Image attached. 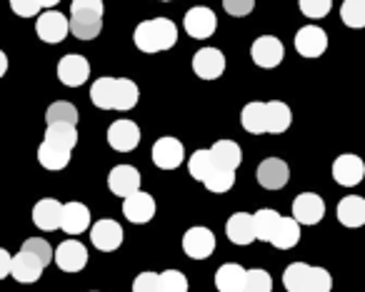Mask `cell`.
<instances>
[{"mask_svg":"<svg viewBox=\"0 0 365 292\" xmlns=\"http://www.w3.org/2000/svg\"><path fill=\"white\" fill-rule=\"evenodd\" d=\"M71 147L61 145V142L53 140H43L41 147H38V162H41L46 170H66L68 162H71Z\"/></svg>","mask_w":365,"mask_h":292,"instance_id":"obj_23","label":"cell"},{"mask_svg":"<svg viewBox=\"0 0 365 292\" xmlns=\"http://www.w3.org/2000/svg\"><path fill=\"white\" fill-rule=\"evenodd\" d=\"M56 265L63 272H81L88 265V247L81 240H66L56 250Z\"/></svg>","mask_w":365,"mask_h":292,"instance_id":"obj_18","label":"cell"},{"mask_svg":"<svg viewBox=\"0 0 365 292\" xmlns=\"http://www.w3.org/2000/svg\"><path fill=\"white\" fill-rule=\"evenodd\" d=\"M240 122L250 135H265L268 132V103H248L240 113Z\"/></svg>","mask_w":365,"mask_h":292,"instance_id":"obj_25","label":"cell"},{"mask_svg":"<svg viewBox=\"0 0 365 292\" xmlns=\"http://www.w3.org/2000/svg\"><path fill=\"white\" fill-rule=\"evenodd\" d=\"M108 187H110V192L115 197L125 200L133 192L140 190V172L133 165H115L108 172Z\"/></svg>","mask_w":365,"mask_h":292,"instance_id":"obj_10","label":"cell"},{"mask_svg":"<svg viewBox=\"0 0 365 292\" xmlns=\"http://www.w3.org/2000/svg\"><path fill=\"white\" fill-rule=\"evenodd\" d=\"M365 177V162L353 152L338 155L333 162V180L343 187H355Z\"/></svg>","mask_w":365,"mask_h":292,"instance_id":"obj_14","label":"cell"},{"mask_svg":"<svg viewBox=\"0 0 365 292\" xmlns=\"http://www.w3.org/2000/svg\"><path fill=\"white\" fill-rule=\"evenodd\" d=\"M88 78H91V63L83 56L71 53V56L61 58V63H58V80L66 88H81Z\"/></svg>","mask_w":365,"mask_h":292,"instance_id":"obj_13","label":"cell"},{"mask_svg":"<svg viewBox=\"0 0 365 292\" xmlns=\"http://www.w3.org/2000/svg\"><path fill=\"white\" fill-rule=\"evenodd\" d=\"M46 140H53V142H61L66 147H76L78 145V130L76 125L71 122H53V125L46 127Z\"/></svg>","mask_w":365,"mask_h":292,"instance_id":"obj_36","label":"cell"},{"mask_svg":"<svg viewBox=\"0 0 365 292\" xmlns=\"http://www.w3.org/2000/svg\"><path fill=\"white\" fill-rule=\"evenodd\" d=\"M253 215H255V232H258V240L273 242V235H275V230H278L283 217H280L273 207H263V210L253 212Z\"/></svg>","mask_w":365,"mask_h":292,"instance_id":"obj_31","label":"cell"},{"mask_svg":"<svg viewBox=\"0 0 365 292\" xmlns=\"http://www.w3.org/2000/svg\"><path fill=\"white\" fill-rule=\"evenodd\" d=\"M6 73V53H0V75Z\"/></svg>","mask_w":365,"mask_h":292,"instance_id":"obj_48","label":"cell"},{"mask_svg":"<svg viewBox=\"0 0 365 292\" xmlns=\"http://www.w3.org/2000/svg\"><path fill=\"white\" fill-rule=\"evenodd\" d=\"M193 73L200 80H218L225 73V56L218 48H200L193 56Z\"/></svg>","mask_w":365,"mask_h":292,"instance_id":"obj_9","label":"cell"},{"mask_svg":"<svg viewBox=\"0 0 365 292\" xmlns=\"http://www.w3.org/2000/svg\"><path fill=\"white\" fill-rule=\"evenodd\" d=\"M91 227V210L83 202H66V210H63V232L68 235H83V232Z\"/></svg>","mask_w":365,"mask_h":292,"instance_id":"obj_24","label":"cell"},{"mask_svg":"<svg viewBox=\"0 0 365 292\" xmlns=\"http://www.w3.org/2000/svg\"><path fill=\"white\" fill-rule=\"evenodd\" d=\"M255 8V0H223V11L233 18H245L250 16Z\"/></svg>","mask_w":365,"mask_h":292,"instance_id":"obj_44","label":"cell"},{"mask_svg":"<svg viewBox=\"0 0 365 292\" xmlns=\"http://www.w3.org/2000/svg\"><path fill=\"white\" fill-rule=\"evenodd\" d=\"M91 100L101 110H133L140 100V90L128 78H98L91 85Z\"/></svg>","mask_w":365,"mask_h":292,"instance_id":"obj_1","label":"cell"},{"mask_svg":"<svg viewBox=\"0 0 365 292\" xmlns=\"http://www.w3.org/2000/svg\"><path fill=\"white\" fill-rule=\"evenodd\" d=\"M245 275H248V270L243 265L225 262L215 272V287H218V292H243Z\"/></svg>","mask_w":365,"mask_h":292,"instance_id":"obj_26","label":"cell"},{"mask_svg":"<svg viewBox=\"0 0 365 292\" xmlns=\"http://www.w3.org/2000/svg\"><path fill=\"white\" fill-rule=\"evenodd\" d=\"M160 3H170V0H160Z\"/></svg>","mask_w":365,"mask_h":292,"instance_id":"obj_49","label":"cell"},{"mask_svg":"<svg viewBox=\"0 0 365 292\" xmlns=\"http://www.w3.org/2000/svg\"><path fill=\"white\" fill-rule=\"evenodd\" d=\"M133 41H135L138 51L148 53V56L170 51L178 43V26L168 18H153V21H145L135 28Z\"/></svg>","mask_w":365,"mask_h":292,"instance_id":"obj_2","label":"cell"},{"mask_svg":"<svg viewBox=\"0 0 365 292\" xmlns=\"http://www.w3.org/2000/svg\"><path fill=\"white\" fill-rule=\"evenodd\" d=\"M293 122V110H290L285 103L270 100L268 103V132L270 135H280L285 132Z\"/></svg>","mask_w":365,"mask_h":292,"instance_id":"obj_30","label":"cell"},{"mask_svg":"<svg viewBox=\"0 0 365 292\" xmlns=\"http://www.w3.org/2000/svg\"><path fill=\"white\" fill-rule=\"evenodd\" d=\"M203 185H205V190H208V192H218V195H223V192H228L230 187L235 185V170H233V167L220 165V162H218V167L213 170V175H210Z\"/></svg>","mask_w":365,"mask_h":292,"instance_id":"obj_34","label":"cell"},{"mask_svg":"<svg viewBox=\"0 0 365 292\" xmlns=\"http://www.w3.org/2000/svg\"><path fill=\"white\" fill-rule=\"evenodd\" d=\"M182 28H185V33H188L190 38H195V41H205V38L213 36L215 28H218V18H215V13L210 11V8L195 6L185 13Z\"/></svg>","mask_w":365,"mask_h":292,"instance_id":"obj_5","label":"cell"},{"mask_svg":"<svg viewBox=\"0 0 365 292\" xmlns=\"http://www.w3.org/2000/svg\"><path fill=\"white\" fill-rule=\"evenodd\" d=\"M293 217L300 225H318L325 217V200L315 192H300L293 200Z\"/></svg>","mask_w":365,"mask_h":292,"instance_id":"obj_16","label":"cell"},{"mask_svg":"<svg viewBox=\"0 0 365 292\" xmlns=\"http://www.w3.org/2000/svg\"><path fill=\"white\" fill-rule=\"evenodd\" d=\"M133 292H160V275L158 272H140L133 280Z\"/></svg>","mask_w":365,"mask_h":292,"instance_id":"obj_43","label":"cell"},{"mask_svg":"<svg viewBox=\"0 0 365 292\" xmlns=\"http://www.w3.org/2000/svg\"><path fill=\"white\" fill-rule=\"evenodd\" d=\"M333 290V277L325 267H310L308 275V285H305V292H330Z\"/></svg>","mask_w":365,"mask_h":292,"instance_id":"obj_39","label":"cell"},{"mask_svg":"<svg viewBox=\"0 0 365 292\" xmlns=\"http://www.w3.org/2000/svg\"><path fill=\"white\" fill-rule=\"evenodd\" d=\"M243 292H273V277H270L268 270H260V267H253L245 275V285Z\"/></svg>","mask_w":365,"mask_h":292,"instance_id":"obj_38","label":"cell"},{"mask_svg":"<svg viewBox=\"0 0 365 292\" xmlns=\"http://www.w3.org/2000/svg\"><path fill=\"white\" fill-rule=\"evenodd\" d=\"M160 292H188V277L180 270L160 272Z\"/></svg>","mask_w":365,"mask_h":292,"instance_id":"obj_41","label":"cell"},{"mask_svg":"<svg viewBox=\"0 0 365 292\" xmlns=\"http://www.w3.org/2000/svg\"><path fill=\"white\" fill-rule=\"evenodd\" d=\"M8 275H13V255L6 247H0V277H8Z\"/></svg>","mask_w":365,"mask_h":292,"instance_id":"obj_46","label":"cell"},{"mask_svg":"<svg viewBox=\"0 0 365 292\" xmlns=\"http://www.w3.org/2000/svg\"><path fill=\"white\" fill-rule=\"evenodd\" d=\"M298 242H300V222L295 217H283L270 245L278 247V250H293Z\"/></svg>","mask_w":365,"mask_h":292,"instance_id":"obj_29","label":"cell"},{"mask_svg":"<svg viewBox=\"0 0 365 292\" xmlns=\"http://www.w3.org/2000/svg\"><path fill=\"white\" fill-rule=\"evenodd\" d=\"M150 157L160 170H175V167H180V162L185 160V147H182V142L178 140V137L168 135V137L155 140V145H153V150H150Z\"/></svg>","mask_w":365,"mask_h":292,"instance_id":"obj_8","label":"cell"},{"mask_svg":"<svg viewBox=\"0 0 365 292\" xmlns=\"http://www.w3.org/2000/svg\"><path fill=\"white\" fill-rule=\"evenodd\" d=\"M340 21L348 28H365V0H343L340 6Z\"/></svg>","mask_w":365,"mask_h":292,"instance_id":"obj_35","label":"cell"},{"mask_svg":"<svg viewBox=\"0 0 365 292\" xmlns=\"http://www.w3.org/2000/svg\"><path fill=\"white\" fill-rule=\"evenodd\" d=\"M250 58H253V63L258 68L273 71V68H278L280 63H283L285 48L275 36H260V38H255L253 46H250Z\"/></svg>","mask_w":365,"mask_h":292,"instance_id":"obj_4","label":"cell"},{"mask_svg":"<svg viewBox=\"0 0 365 292\" xmlns=\"http://www.w3.org/2000/svg\"><path fill=\"white\" fill-rule=\"evenodd\" d=\"M123 215H125V220H130L133 225H145V222H150L153 215H155V197L143 190L133 192L130 197L123 200Z\"/></svg>","mask_w":365,"mask_h":292,"instance_id":"obj_11","label":"cell"},{"mask_svg":"<svg viewBox=\"0 0 365 292\" xmlns=\"http://www.w3.org/2000/svg\"><path fill=\"white\" fill-rule=\"evenodd\" d=\"M43 3V8H48V11H53V8L58 6V3H61V0H41Z\"/></svg>","mask_w":365,"mask_h":292,"instance_id":"obj_47","label":"cell"},{"mask_svg":"<svg viewBox=\"0 0 365 292\" xmlns=\"http://www.w3.org/2000/svg\"><path fill=\"white\" fill-rule=\"evenodd\" d=\"M182 252L193 260H205L215 252V235L213 230L208 227L198 225V227H190L185 235H182Z\"/></svg>","mask_w":365,"mask_h":292,"instance_id":"obj_7","label":"cell"},{"mask_svg":"<svg viewBox=\"0 0 365 292\" xmlns=\"http://www.w3.org/2000/svg\"><path fill=\"white\" fill-rule=\"evenodd\" d=\"M43 270H46V262H43L41 257L33 255V252H28L21 247V252L13 255V277H16L18 282L31 285V282L41 280Z\"/></svg>","mask_w":365,"mask_h":292,"instance_id":"obj_22","label":"cell"},{"mask_svg":"<svg viewBox=\"0 0 365 292\" xmlns=\"http://www.w3.org/2000/svg\"><path fill=\"white\" fill-rule=\"evenodd\" d=\"M36 33L43 43L48 46H56V43H63L66 36L71 33V21H68L63 13L58 11H46L41 18L36 21Z\"/></svg>","mask_w":365,"mask_h":292,"instance_id":"obj_6","label":"cell"},{"mask_svg":"<svg viewBox=\"0 0 365 292\" xmlns=\"http://www.w3.org/2000/svg\"><path fill=\"white\" fill-rule=\"evenodd\" d=\"M300 13L310 21H320L333 11V0H298Z\"/></svg>","mask_w":365,"mask_h":292,"instance_id":"obj_40","label":"cell"},{"mask_svg":"<svg viewBox=\"0 0 365 292\" xmlns=\"http://www.w3.org/2000/svg\"><path fill=\"white\" fill-rule=\"evenodd\" d=\"M91 240L101 252H115L123 245V227L110 217H103L91 227Z\"/></svg>","mask_w":365,"mask_h":292,"instance_id":"obj_19","label":"cell"},{"mask_svg":"<svg viewBox=\"0 0 365 292\" xmlns=\"http://www.w3.org/2000/svg\"><path fill=\"white\" fill-rule=\"evenodd\" d=\"M63 210L66 205L56 200V197H43L41 202H36L33 207V222H36L41 230L53 232L58 227H63Z\"/></svg>","mask_w":365,"mask_h":292,"instance_id":"obj_21","label":"cell"},{"mask_svg":"<svg viewBox=\"0 0 365 292\" xmlns=\"http://www.w3.org/2000/svg\"><path fill=\"white\" fill-rule=\"evenodd\" d=\"M338 220L345 227H363L365 225V200L360 195H348L338 205Z\"/></svg>","mask_w":365,"mask_h":292,"instance_id":"obj_27","label":"cell"},{"mask_svg":"<svg viewBox=\"0 0 365 292\" xmlns=\"http://www.w3.org/2000/svg\"><path fill=\"white\" fill-rule=\"evenodd\" d=\"M295 51L303 58H320L328 51V33L318 26H303L295 33Z\"/></svg>","mask_w":365,"mask_h":292,"instance_id":"obj_12","label":"cell"},{"mask_svg":"<svg viewBox=\"0 0 365 292\" xmlns=\"http://www.w3.org/2000/svg\"><path fill=\"white\" fill-rule=\"evenodd\" d=\"M23 250L41 257V260L46 262V267H48V262H56V250L48 245V240H41V237H28V240L23 242Z\"/></svg>","mask_w":365,"mask_h":292,"instance_id":"obj_42","label":"cell"},{"mask_svg":"<svg viewBox=\"0 0 365 292\" xmlns=\"http://www.w3.org/2000/svg\"><path fill=\"white\" fill-rule=\"evenodd\" d=\"M255 177H258L260 187H265V190H280V187L288 185L290 167H288V162L280 160V157H268V160H263L258 165Z\"/></svg>","mask_w":365,"mask_h":292,"instance_id":"obj_15","label":"cell"},{"mask_svg":"<svg viewBox=\"0 0 365 292\" xmlns=\"http://www.w3.org/2000/svg\"><path fill=\"white\" fill-rule=\"evenodd\" d=\"M310 267L313 265H305V262H293V265L285 267V272H283V287L285 290L288 292H305Z\"/></svg>","mask_w":365,"mask_h":292,"instance_id":"obj_33","label":"cell"},{"mask_svg":"<svg viewBox=\"0 0 365 292\" xmlns=\"http://www.w3.org/2000/svg\"><path fill=\"white\" fill-rule=\"evenodd\" d=\"M218 167V160H215V155H213V150H195L193 155H190V160H188V172H190V177L193 180H198V182H205L210 175H213V170Z\"/></svg>","mask_w":365,"mask_h":292,"instance_id":"obj_28","label":"cell"},{"mask_svg":"<svg viewBox=\"0 0 365 292\" xmlns=\"http://www.w3.org/2000/svg\"><path fill=\"white\" fill-rule=\"evenodd\" d=\"M108 145L118 152H130L140 145V127L133 120H115L108 127Z\"/></svg>","mask_w":365,"mask_h":292,"instance_id":"obj_17","label":"cell"},{"mask_svg":"<svg viewBox=\"0 0 365 292\" xmlns=\"http://www.w3.org/2000/svg\"><path fill=\"white\" fill-rule=\"evenodd\" d=\"M225 235L233 245H250L258 240L255 232V215L250 212H233L225 222Z\"/></svg>","mask_w":365,"mask_h":292,"instance_id":"obj_20","label":"cell"},{"mask_svg":"<svg viewBox=\"0 0 365 292\" xmlns=\"http://www.w3.org/2000/svg\"><path fill=\"white\" fill-rule=\"evenodd\" d=\"M43 8L41 0H11V11L21 18H36Z\"/></svg>","mask_w":365,"mask_h":292,"instance_id":"obj_45","label":"cell"},{"mask_svg":"<svg viewBox=\"0 0 365 292\" xmlns=\"http://www.w3.org/2000/svg\"><path fill=\"white\" fill-rule=\"evenodd\" d=\"M210 150H213L215 160H218L220 165H228V167H233V170H238L240 162H243V150H240V145L233 140H215Z\"/></svg>","mask_w":365,"mask_h":292,"instance_id":"obj_32","label":"cell"},{"mask_svg":"<svg viewBox=\"0 0 365 292\" xmlns=\"http://www.w3.org/2000/svg\"><path fill=\"white\" fill-rule=\"evenodd\" d=\"M46 122H48V125H53V122H71V125H76V122H78L76 105H73V103H66V100L53 103V105L48 108V113H46Z\"/></svg>","mask_w":365,"mask_h":292,"instance_id":"obj_37","label":"cell"},{"mask_svg":"<svg viewBox=\"0 0 365 292\" xmlns=\"http://www.w3.org/2000/svg\"><path fill=\"white\" fill-rule=\"evenodd\" d=\"M103 16H106L103 0H73L71 33L78 41H93L103 31Z\"/></svg>","mask_w":365,"mask_h":292,"instance_id":"obj_3","label":"cell"}]
</instances>
